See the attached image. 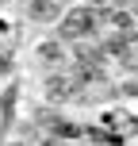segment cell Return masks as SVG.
Wrapping results in <instances>:
<instances>
[{
    "mask_svg": "<svg viewBox=\"0 0 138 146\" xmlns=\"http://www.w3.org/2000/svg\"><path fill=\"white\" fill-rule=\"evenodd\" d=\"M61 19V31L58 35L65 38V42H73V38H85V35H92L96 31V19H100V15L92 12V8H73V12H65V15H58Z\"/></svg>",
    "mask_w": 138,
    "mask_h": 146,
    "instance_id": "6da1fadb",
    "label": "cell"
},
{
    "mask_svg": "<svg viewBox=\"0 0 138 146\" xmlns=\"http://www.w3.org/2000/svg\"><path fill=\"white\" fill-rule=\"evenodd\" d=\"M27 15L35 23H54L61 15V0H31V4H27Z\"/></svg>",
    "mask_w": 138,
    "mask_h": 146,
    "instance_id": "7a4b0ae2",
    "label": "cell"
},
{
    "mask_svg": "<svg viewBox=\"0 0 138 146\" xmlns=\"http://www.w3.org/2000/svg\"><path fill=\"white\" fill-rule=\"evenodd\" d=\"M38 58H42L46 66H61V62H65V46L61 42H42L38 46Z\"/></svg>",
    "mask_w": 138,
    "mask_h": 146,
    "instance_id": "3957f363",
    "label": "cell"
},
{
    "mask_svg": "<svg viewBox=\"0 0 138 146\" xmlns=\"http://www.w3.org/2000/svg\"><path fill=\"white\" fill-rule=\"evenodd\" d=\"M69 77H50V81H46V96H50V100H65V96H69Z\"/></svg>",
    "mask_w": 138,
    "mask_h": 146,
    "instance_id": "277c9868",
    "label": "cell"
},
{
    "mask_svg": "<svg viewBox=\"0 0 138 146\" xmlns=\"http://www.w3.org/2000/svg\"><path fill=\"white\" fill-rule=\"evenodd\" d=\"M85 4H104V0H85Z\"/></svg>",
    "mask_w": 138,
    "mask_h": 146,
    "instance_id": "5b68a950",
    "label": "cell"
},
{
    "mask_svg": "<svg viewBox=\"0 0 138 146\" xmlns=\"http://www.w3.org/2000/svg\"><path fill=\"white\" fill-rule=\"evenodd\" d=\"M12 146H27V142H12Z\"/></svg>",
    "mask_w": 138,
    "mask_h": 146,
    "instance_id": "8992f818",
    "label": "cell"
}]
</instances>
